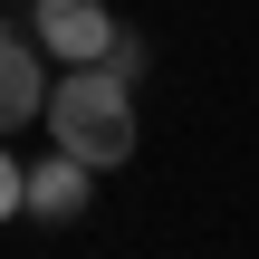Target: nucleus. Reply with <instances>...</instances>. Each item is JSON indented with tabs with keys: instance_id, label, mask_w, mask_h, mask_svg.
I'll return each instance as SVG.
<instances>
[{
	"instance_id": "obj_1",
	"label": "nucleus",
	"mask_w": 259,
	"mask_h": 259,
	"mask_svg": "<svg viewBox=\"0 0 259 259\" xmlns=\"http://www.w3.org/2000/svg\"><path fill=\"white\" fill-rule=\"evenodd\" d=\"M48 135H58L77 163L115 173V163L135 154V106H125V77H115V67H77V77H58V87H48Z\"/></svg>"
},
{
	"instance_id": "obj_2",
	"label": "nucleus",
	"mask_w": 259,
	"mask_h": 259,
	"mask_svg": "<svg viewBox=\"0 0 259 259\" xmlns=\"http://www.w3.org/2000/svg\"><path fill=\"white\" fill-rule=\"evenodd\" d=\"M29 29H38V48H48V58L96 67V58H106V38H115V10H106V0H29Z\"/></svg>"
},
{
	"instance_id": "obj_3",
	"label": "nucleus",
	"mask_w": 259,
	"mask_h": 259,
	"mask_svg": "<svg viewBox=\"0 0 259 259\" xmlns=\"http://www.w3.org/2000/svg\"><path fill=\"white\" fill-rule=\"evenodd\" d=\"M87 192H96V163H77V154L58 144V154L29 173V221H77V211H87Z\"/></svg>"
},
{
	"instance_id": "obj_4",
	"label": "nucleus",
	"mask_w": 259,
	"mask_h": 259,
	"mask_svg": "<svg viewBox=\"0 0 259 259\" xmlns=\"http://www.w3.org/2000/svg\"><path fill=\"white\" fill-rule=\"evenodd\" d=\"M38 106H48V87H38V48H29L19 29H0V135L29 125Z\"/></svg>"
},
{
	"instance_id": "obj_5",
	"label": "nucleus",
	"mask_w": 259,
	"mask_h": 259,
	"mask_svg": "<svg viewBox=\"0 0 259 259\" xmlns=\"http://www.w3.org/2000/svg\"><path fill=\"white\" fill-rule=\"evenodd\" d=\"M96 67H115V77H125V87H135V77H144V38H135V29H115V38H106V58H96Z\"/></svg>"
},
{
	"instance_id": "obj_6",
	"label": "nucleus",
	"mask_w": 259,
	"mask_h": 259,
	"mask_svg": "<svg viewBox=\"0 0 259 259\" xmlns=\"http://www.w3.org/2000/svg\"><path fill=\"white\" fill-rule=\"evenodd\" d=\"M19 211H29V163L0 154V221H19Z\"/></svg>"
}]
</instances>
